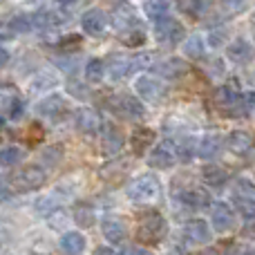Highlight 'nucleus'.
Listing matches in <instances>:
<instances>
[{"mask_svg": "<svg viewBox=\"0 0 255 255\" xmlns=\"http://www.w3.org/2000/svg\"><path fill=\"white\" fill-rule=\"evenodd\" d=\"M47 181V172L45 168L36 166V163H29V166L16 170L11 177H9V186L16 193H31V190H38L45 186Z\"/></svg>", "mask_w": 255, "mask_h": 255, "instance_id": "obj_1", "label": "nucleus"}, {"mask_svg": "<svg viewBox=\"0 0 255 255\" xmlns=\"http://www.w3.org/2000/svg\"><path fill=\"white\" fill-rule=\"evenodd\" d=\"M159 193H161V184H159V179L154 175H141V177H134V179L128 184V199H132V202L136 204H150L154 202V199L159 197Z\"/></svg>", "mask_w": 255, "mask_h": 255, "instance_id": "obj_2", "label": "nucleus"}, {"mask_svg": "<svg viewBox=\"0 0 255 255\" xmlns=\"http://www.w3.org/2000/svg\"><path fill=\"white\" fill-rule=\"evenodd\" d=\"M108 108H110L112 115L121 117V119H128V121H139L145 117L143 103L128 92H119V94H115V97H110L108 99Z\"/></svg>", "mask_w": 255, "mask_h": 255, "instance_id": "obj_3", "label": "nucleus"}, {"mask_svg": "<svg viewBox=\"0 0 255 255\" xmlns=\"http://www.w3.org/2000/svg\"><path fill=\"white\" fill-rule=\"evenodd\" d=\"M166 233H168L166 217L159 215V213H152V215H148L139 224V229H136V240H139L141 244H159L166 238Z\"/></svg>", "mask_w": 255, "mask_h": 255, "instance_id": "obj_4", "label": "nucleus"}, {"mask_svg": "<svg viewBox=\"0 0 255 255\" xmlns=\"http://www.w3.org/2000/svg\"><path fill=\"white\" fill-rule=\"evenodd\" d=\"M154 38L163 45H179L186 38V29L179 20H175L166 13V16L154 20Z\"/></svg>", "mask_w": 255, "mask_h": 255, "instance_id": "obj_5", "label": "nucleus"}, {"mask_svg": "<svg viewBox=\"0 0 255 255\" xmlns=\"http://www.w3.org/2000/svg\"><path fill=\"white\" fill-rule=\"evenodd\" d=\"M134 90H136V94H139L143 101H150V103H161L163 99H166V94H168L166 85H163L159 79L150 76V74L139 76V79L134 81Z\"/></svg>", "mask_w": 255, "mask_h": 255, "instance_id": "obj_6", "label": "nucleus"}, {"mask_svg": "<svg viewBox=\"0 0 255 255\" xmlns=\"http://www.w3.org/2000/svg\"><path fill=\"white\" fill-rule=\"evenodd\" d=\"M175 161H177V154H175V143L172 141H161L148 154V166L154 168V170H168V168L175 166Z\"/></svg>", "mask_w": 255, "mask_h": 255, "instance_id": "obj_7", "label": "nucleus"}, {"mask_svg": "<svg viewBox=\"0 0 255 255\" xmlns=\"http://www.w3.org/2000/svg\"><path fill=\"white\" fill-rule=\"evenodd\" d=\"M152 72L163 81H177V79L188 74V65H186L184 58L172 56V58H166V61H161V63H154Z\"/></svg>", "mask_w": 255, "mask_h": 255, "instance_id": "obj_8", "label": "nucleus"}, {"mask_svg": "<svg viewBox=\"0 0 255 255\" xmlns=\"http://www.w3.org/2000/svg\"><path fill=\"white\" fill-rule=\"evenodd\" d=\"M38 115L45 117V119H52V121H58L63 119V117L70 112V106H67V101L61 97V94H49V97H45L43 101L38 103Z\"/></svg>", "mask_w": 255, "mask_h": 255, "instance_id": "obj_9", "label": "nucleus"}, {"mask_svg": "<svg viewBox=\"0 0 255 255\" xmlns=\"http://www.w3.org/2000/svg\"><path fill=\"white\" fill-rule=\"evenodd\" d=\"M211 224L217 233H229V231L235 229L238 224V215H235L233 206L231 204L220 202L215 208H213V217H211Z\"/></svg>", "mask_w": 255, "mask_h": 255, "instance_id": "obj_10", "label": "nucleus"}, {"mask_svg": "<svg viewBox=\"0 0 255 255\" xmlns=\"http://www.w3.org/2000/svg\"><path fill=\"white\" fill-rule=\"evenodd\" d=\"M101 233L110 244H119L128 238V224L117 215H106L101 220Z\"/></svg>", "mask_w": 255, "mask_h": 255, "instance_id": "obj_11", "label": "nucleus"}, {"mask_svg": "<svg viewBox=\"0 0 255 255\" xmlns=\"http://www.w3.org/2000/svg\"><path fill=\"white\" fill-rule=\"evenodd\" d=\"M108 13L103 9H88L81 16V27L88 36H101L108 29Z\"/></svg>", "mask_w": 255, "mask_h": 255, "instance_id": "obj_12", "label": "nucleus"}, {"mask_svg": "<svg viewBox=\"0 0 255 255\" xmlns=\"http://www.w3.org/2000/svg\"><path fill=\"white\" fill-rule=\"evenodd\" d=\"M112 25H115V29L121 34V31L130 29V27L141 25V22H139V18H136L130 2H119L115 7V11H112Z\"/></svg>", "mask_w": 255, "mask_h": 255, "instance_id": "obj_13", "label": "nucleus"}, {"mask_svg": "<svg viewBox=\"0 0 255 255\" xmlns=\"http://www.w3.org/2000/svg\"><path fill=\"white\" fill-rule=\"evenodd\" d=\"M124 143H126L124 132H121L119 128H115V126H106V130H103V136H101V150H103V154H106V157H115V154L121 152Z\"/></svg>", "mask_w": 255, "mask_h": 255, "instance_id": "obj_14", "label": "nucleus"}, {"mask_svg": "<svg viewBox=\"0 0 255 255\" xmlns=\"http://www.w3.org/2000/svg\"><path fill=\"white\" fill-rule=\"evenodd\" d=\"M74 121H76V128L83 134H97L101 130V117L92 108H79L74 115Z\"/></svg>", "mask_w": 255, "mask_h": 255, "instance_id": "obj_15", "label": "nucleus"}, {"mask_svg": "<svg viewBox=\"0 0 255 255\" xmlns=\"http://www.w3.org/2000/svg\"><path fill=\"white\" fill-rule=\"evenodd\" d=\"M184 238L190 244H208L213 233H211V226L204 220H190L184 224Z\"/></svg>", "mask_w": 255, "mask_h": 255, "instance_id": "obj_16", "label": "nucleus"}, {"mask_svg": "<svg viewBox=\"0 0 255 255\" xmlns=\"http://www.w3.org/2000/svg\"><path fill=\"white\" fill-rule=\"evenodd\" d=\"M226 148L233 154H238V157H249V154L253 152V139L249 132L235 130V132H231L229 139H226Z\"/></svg>", "mask_w": 255, "mask_h": 255, "instance_id": "obj_17", "label": "nucleus"}, {"mask_svg": "<svg viewBox=\"0 0 255 255\" xmlns=\"http://www.w3.org/2000/svg\"><path fill=\"white\" fill-rule=\"evenodd\" d=\"M154 136L157 134H154V130H150V128H136L130 136L132 154H134V157H143V154L150 150V145H152Z\"/></svg>", "mask_w": 255, "mask_h": 255, "instance_id": "obj_18", "label": "nucleus"}, {"mask_svg": "<svg viewBox=\"0 0 255 255\" xmlns=\"http://www.w3.org/2000/svg\"><path fill=\"white\" fill-rule=\"evenodd\" d=\"M240 92H242V90H240L238 79L226 81L222 88L215 90V103H217L220 108H224V110H231V106L235 103V99H238Z\"/></svg>", "mask_w": 255, "mask_h": 255, "instance_id": "obj_19", "label": "nucleus"}, {"mask_svg": "<svg viewBox=\"0 0 255 255\" xmlns=\"http://www.w3.org/2000/svg\"><path fill=\"white\" fill-rule=\"evenodd\" d=\"M181 204L188 208H193V211H199V208H208L211 206V195H208V190H202V188H188L184 190V193L179 195Z\"/></svg>", "mask_w": 255, "mask_h": 255, "instance_id": "obj_20", "label": "nucleus"}, {"mask_svg": "<svg viewBox=\"0 0 255 255\" xmlns=\"http://www.w3.org/2000/svg\"><path fill=\"white\" fill-rule=\"evenodd\" d=\"M85 244H88V240H85L83 233L70 231V233H65L61 238V251L65 255H81L85 251Z\"/></svg>", "mask_w": 255, "mask_h": 255, "instance_id": "obj_21", "label": "nucleus"}, {"mask_svg": "<svg viewBox=\"0 0 255 255\" xmlns=\"http://www.w3.org/2000/svg\"><path fill=\"white\" fill-rule=\"evenodd\" d=\"M229 170L222 166H217V163H208V166L202 168V181L208 186H213V188H217V186H224L226 181H229Z\"/></svg>", "mask_w": 255, "mask_h": 255, "instance_id": "obj_22", "label": "nucleus"}, {"mask_svg": "<svg viewBox=\"0 0 255 255\" xmlns=\"http://www.w3.org/2000/svg\"><path fill=\"white\" fill-rule=\"evenodd\" d=\"M181 49H184V56L190 58V61H202L204 54H206V40L202 36H188L181 43Z\"/></svg>", "mask_w": 255, "mask_h": 255, "instance_id": "obj_23", "label": "nucleus"}, {"mask_svg": "<svg viewBox=\"0 0 255 255\" xmlns=\"http://www.w3.org/2000/svg\"><path fill=\"white\" fill-rule=\"evenodd\" d=\"M220 148H222V136L206 134L197 143V148H195V154H197V157H202V159H213V157H217Z\"/></svg>", "mask_w": 255, "mask_h": 255, "instance_id": "obj_24", "label": "nucleus"}, {"mask_svg": "<svg viewBox=\"0 0 255 255\" xmlns=\"http://www.w3.org/2000/svg\"><path fill=\"white\" fill-rule=\"evenodd\" d=\"M106 72L112 81H121L130 74V58L128 56H112L106 63Z\"/></svg>", "mask_w": 255, "mask_h": 255, "instance_id": "obj_25", "label": "nucleus"}, {"mask_svg": "<svg viewBox=\"0 0 255 255\" xmlns=\"http://www.w3.org/2000/svg\"><path fill=\"white\" fill-rule=\"evenodd\" d=\"M233 117H242V119H249V117L253 115V108H255V94L253 92H240L238 99H235L233 106Z\"/></svg>", "mask_w": 255, "mask_h": 255, "instance_id": "obj_26", "label": "nucleus"}, {"mask_svg": "<svg viewBox=\"0 0 255 255\" xmlns=\"http://www.w3.org/2000/svg\"><path fill=\"white\" fill-rule=\"evenodd\" d=\"M226 54H229V58L231 61H235V63H247V61H251L253 49H251V43H249V40L238 38V40H233V43L229 45Z\"/></svg>", "mask_w": 255, "mask_h": 255, "instance_id": "obj_27", "label": "nucleus"}, {"mask_svg": "<svg viewBox=\"0 0 255 255\" xmlns=\"http://www.w3.org/2000/svg\"><path fill=\"white\" fill-rule=\"evenodd\" d=\"M74 222L81 226V229H92V226L97 224L94 208L90 206V204H85V202L76 204V208H74Z\"/></svg>", "mask_w": 255, "mask_h": 255, "instance_id": "obj_28", "label": "nucleus"}, {"mask_svg": "<svg viewBox=\"0 0 255 255\" xmlns=\"http://www.w3.org/2000/svg\"><path fill=\"white\" fill-rule=\"evenodd\" d=\"M175 7L179 9L184 16L199 18L206 11V0H175Z\"/></svg>", "mask_w": 255, "mask_h": 255, "instance_id": "obj_29", "label": "nucleus"}, {"mask_svg": "<svg viewBox=\"0 0 255 255\" xmlns=\"http://www.w3.org/2000/svg\"><path fill=\"white\" fill-rule=\"evenodd\" d=\"M106 76V61L103 58H90L85 65V81L88 83H101Z\"/></svg>", "mask_w": 255, "mask_h": 255, "instance_id": "obj_30", "label": "nucleus"}, {"mask_svg": "<svg viewBox=\"0 0 255 255\" xmlns=\"http://www.w3.org/2000/svg\"><path fill=\"white\" fill-rule=\"evenodd\" d=\"M119 38L124 40V45H128V47H141V45L145 43V29L141 25H136V27H130V29H126V31H121L119 34Z\"/></svg>", "mask_w": 255, "mask_h": 255, "instance_id": "obj_31", "label": "nucleus"}, {"mask_svg": "<svg viewBox=\"0 0 255 255\" xmlns=\"http://www.w3.org/2000/svg\"><path fill=\"white\" fill-rule=\"evenodd\" d=\"M20 161H22V150L18 145H7V148L0 150V166L2 168H11Z\"/></svg>", "mask_w": 255, "mask_h": 255, "instance_id": "obj_32", "label": "nucleus"}, {"mask_svg": "<svg viewBox=\"0 0 255 255\" xmlns=\"http://www.w3.org/2000/svg\"><path fill=\"white\" fill-rule=\"evenodd\" d=\"M9 29L13 31V34H27V31L34 29V25H31V13H18V16H13L11 20L7 22Z\"/></svg>", "mask_w": 255, "mask_h": 255, "instance_id": "obj_33", "label": "nucleus"}, {"mask_svg": "<svg viewBox=\"0 0 255 255\" xmlns=\"http://www.w3.org/2000/svg\"><path fill=\"white\" fill-rule=\"evenodd\" d=\"M195 148H197V143H195V139H193V136H186V139L181 141V143L175 148L177 159H179V161H184V163H188L190 159L195 157Z\"/></svg>", "mask_w": 255, "mask_h": 255, "instance_id": "obj_34", "label": "nucleus"}, {"mask_svg": "<svg viewBox=\"0 0 255 255\" xmlns=\"http://www.w3.org/2000/svg\"><path fill=\"white\" fill-rule=\"evenodd\" d=\"M143 9H145V16H148L150 20H157V18L166 16L168 4H166V2H161V0H145Z\"/></svg>", "mask_w": 255, "mask_h": 255, "instance_id": "obj_35", "label": "nucleus"}, {"mask_svg": "<svg viewBox=\"0 0 255 255\" xmlns=\"http://www.w3.org/2000/svg\"><path fill=\"white\" fill-rule=\"evenodd\" d=\"M229 40V27H213L206 36V43L211 47H222Z\"/></svg>", "mask_w": 255, "mask_h": 255, "instance_id": "obj_36", "label": "nucleus"}, {"mask_svg": "<svg viewBox=\"0 0 255 255\" xmlns=\"http://www.w3.org/2000/svg\"><path fill=\"white\" fill-rule=\"evenodd\" d=\"M251 0H220L222 11H226L229 16H235V13H242L244 9L249 7Z\"/></svg>", "mask_w": 255, "mask_h": 255, "instance_id": "obj_37", "label": "nucleus"}, {"mask_svg": "<svg viewBox=\"0 0 255 255\" xmlns=\"http://www.w3.org/2000/svg\"><path fill=\"white\" fill-rule=\"evenodd\" d=\"M235 204H238L240 213H242L247 220H253V197H242V195H233Z\"/></svg>", "mask_w": 255, "mask_h": 255, "instance_id": "obj_38", "label": "nucleus"}, {"mask_svg": "<svg viewBox=\"0 0 255 255\" xmlns=\"http://www.w3.org/2000/svg\"><path fill=\"white\" fill-rule=\"evenodd\" d=\"M43 159L49 163V166H56V163L63 159V148L61 145H49V148L43 150Z\"/></svg>", "mask_w": 255, "mask_h": 255, "instance_id": "obj_39", "label": "nucleus"}, {"mask_svg": "<svg viewBox=\"0 0 255 255\" xmlns=\"http://www.w3.org/2000/svg\"><path fill=\"white\" fill-rule=\"evenodd\" d=\"M7 115H9V119L18 121L22 115H25V101H20V99H13V101H9Z\"/></svg>", "mask_w": 255, "mask_h": 255, "instance_id": "obj_40", "label": "nucleus"}, {"mask_svg": "<svg viewBox=\"0 0 255 255\" xmlns=\"http://www.w3.org/2000/svg\"><path fill=\"white\" fill-rule=\"evenodd\" d=\"M67 92L72 94V97H76V99H88V85L85 83H81V81H70L67 83Z\"/></svg>", "mask_w": 255, "mask_h": 255, "instance_id": "obj_41", "label": "nucleus"}, {"mask_svg": "<svg viewBox=\"0 0 255 255\" xmlns=\"http://www.w3.org/2000/svg\"><path fill=\"white\" fill-rule=\"evenodd\" d=\"M67 45L79 47V45H81V36H65V38L58 40V49H67Z\"/></svg>", "mask_w": 255, "mask_h": 255, "instance_id": "obj_42", "label": "nucleus"}, {"mask_svg": "<svg viewBox=\"0 0 255 255\" xmlns=\"http://www.w3.org/2000/svg\"><path fill=\"white\" fill-rule=\"evenodd\" d=\"M121 255H150V251H145L141 247H128L126 251H121Z\"/></svg>", "mask_w": 255, "mask_h": 255, "instance_id": "obj_43", "label": "nucleus"}, {"mask_svg": "<svg viewBox=\"0 0 255 255\" xmlns=\"http://www.w3.org/2000/svg\"><path fill=\"white\" fill-rule=\"evenodd\" d=\"M13 36V31L9 29V25L4 22V25H0V40H9Z\"/></svg>", "mask_w": 255, "mask_h": 255, "instance_id": "obj_44", "label": "nucleus"}, {"mask_svg": "<svg viewBox=\"0 0 255 255\" xmlns=\"http://www.w3.org/2000/svg\"><path fill=\"white\" fill-rule=\"evenodd\" d=\"M58 67H63V70H65V72H72V63H74V61H72V58H58Z\"/></svg>", "mask_w": 255, "mask_h": 255, "instance_id": "obj_45", "label": "nucleus"}, {"mask_svg": "<svg viewBox=\"0 0 255 255\" xmlns=\"http://www.w3.org/2000/svg\"><path fill=\"white\" fill-rule=\"evenodd\" d=\"M7 63H9V52L2 47V45H0V67H4Z\"/></svg>", "mask_w": 255, "mask_h": 255, "instance_id": "obj_46", "label": "nucleus"}, {"mask_svg": "<svg viewBox=\"0 0 255 255\" xmlns=\"http://www.w3.org/2000/svg\"><path fill=\"white\" fill-rule=\"evenodd\" d=\"M94 255H115V251H112V249H108V247H99Z\"/></svg>", "mask_w": 255, "mask_h": 255, "instance_id": "obj_47", "label": "nucleus"}, {"mask_svg": "<svg viewBox=\"0 0 255 255\" xmlns=\"http://www.w3.org/2000/svg\"><path fill=\"white\" fill-rule=\"evenodd\" d=\"M7 195H9V193H7V186H4L2 181H0V199H4Z\"/></svg>", "mask_w": 255, "mask_h": 255, "instance_id": "obj_48", "label": "nucleus"}, {"mask_svg": "<svg viewBox=\"0 0 255 255\" xmlns=\"http://www.w3.org/2000/svg\"><path fill=\"white\" fill-rule=\"evenodd\" d=\"M56 2H58V4H63V7H67V4H74L76 0H56Z\"/></svg>", "mask_w": 255, "mask_h": 255, "instance_id": "obj_49", "label": "nucleus"}, {"mask_svg": "<svg viewBox=\"0 0 255 255\" xmlns=\"http://www.w3.org/2000/svg\"><path fill=\"white\" fill-rule=\"evenodd\" d=\"M4 124H7V119H4V115H0V130L4 128Z\"/></svg>", "mask_w": 255, "mask_h": 255, "instance_id": "obj_50", "label": "nucleus"}, {"mask_svg": "<svg viewBox=\"0 0 255 255\" xmlns=\"http://www.w3.org/2000/svg\"><path fill=\"white\" fill-rule=\"evenodd\" d=\"M240 255H253V249H244V251L240 253Z\"/></svg>", "mask_w": 255, "mask_h": 255, "instance_id": "obj_51", "label": "nucleus"}]
</instances>
